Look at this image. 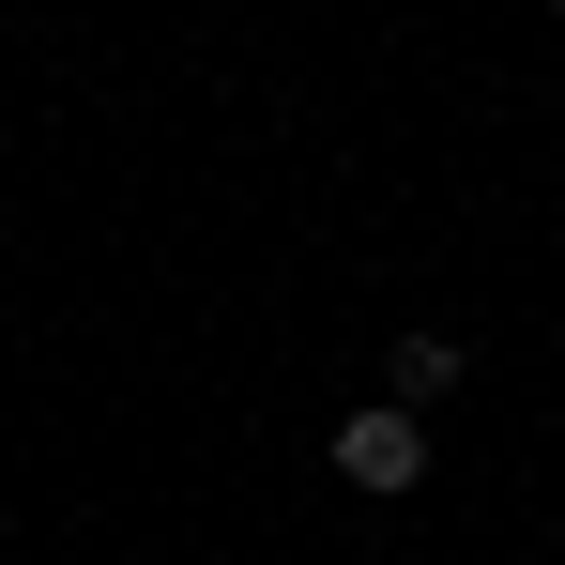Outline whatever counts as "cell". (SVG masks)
Here are the masks:
<instances>
[{
	"label": "cell",
	"mask_w": 565,
	"mask_h": 565,
	"mask_svg": "<svg viewBox=\"0 0 565 565\" xmlns=\"http://www.w3.org/2000/svg\"><path fill=\"white\" fill-rule=\"evenodd\" d=\"M337 473L382 489V504H397V489H428V413H413V397H397V413H352V428H337Z\"/></svg>",
	"instance_id": "6da1fadb"
},
{
	"label": "cell",
	"mask_w": 565,
	"mask_h": 565,
	"mask_svg": "<svg viewBox=\"0 0 565 565\" xmlns=\"http://www.w3.org/2000/svg\"><path fill=\"white\" fill-rule=\"evenodd\" d=\"M397 397H459V337H397Z\"/></svg>",
	"instance_id": "7a4b0ae2"
},
{
	"label": "cell",
	"mask_w": 565,
	"mask_h": 565,
	"mask_svg": "<svg viewBox=\"0 0 565 565\" xmlns=\"http://www.w3.org/2000/svg\"><path fill=\"white\" fill-rule=\"evenodd\" d=\"M551 15H565V0H551Z\"/></svg>",
	"instance_id": "3957f363"
}]
</instances>
